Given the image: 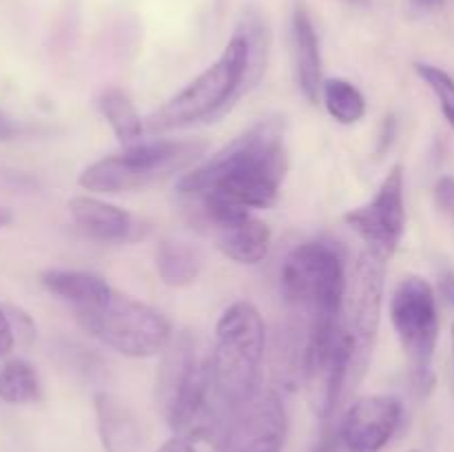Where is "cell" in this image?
Wrapping results in <instances>:
<instances>
[{"instance_id": "cell-1", "label": "cell", "mask_w": 454, "mask_h": 452, "mask_svg": "<svg viewBox=\"0 0 454 452\" xmlns=\"http://www.w3.org/2000/svg\"><path fill=\"white\" fill-rule=\"evenodd\" d=\"M288 171L282 118H266L231 140L177 180V191L198 202L266 208L278 199Z\"/></svg>"}, {"instance_id": "cell-2", "label": "cell", "mask_w": 454, "mask_h": 452, "mask_svg": "<svg viewBox=\"0 0 454 452\" xmlns=\"http://www.w3.org/2000/svg\"><path fill=\"white\" fill-rule=\"evenodd\" d=\"M269 49V31L264 20L255 13H247L224 51L211 66L191 80L149 120L151 133L173 131L198 122H213L235 105L244 91L260 80Z\"/></svg>"}, {"instance_id": "cell-3", "label": "cell", "mask_w": 454, "mask_h": 452, "mask_svg": "<svg viewBox=\"0 0 454 452\" xmlns=\"http://www.w3.org/2000/svg\"><path fill=\"white\" fill-rule=\"evenodd\" d=\"M162 355L155 394L171 430L191 443H217L231 410L217 394L211 355H200L195 337L186 331L173 335Z\"/></svg>"}, {"instance_id": "cell-4", "label": "cell", "mask_w": 454, "mask_h": 452, "mask_svg": "<svg viewBox=\"0 0 454 452\" xmlns=\"http://www.w3.org/2000/svg\"><path fill=\"white\" fill-rule=\"evenodd\" d=\"M346 288V255L333 239L300 244L284 260L282 295L288 323L301 335L341 322Z\"/></svg>"}, {"instance_id": "cell-5", "label": "cell", "mask_w": 454, "mask_h": 452, "mask_svg": "<svg viewBox=\"0 0 454 452\" xmlns=\"http://www.w3.org/2000/svg\"><path fill=\"white\" fill-rule=\"evenodd\" d=\"M266 326L251 301H235L220 315L211 350L213 381L231 415L262 390Z\"/></svg>"}, {"instance_id": "cell-6", "label": "cell", "mask_w": 454, "mask_h": 452, "mask_svg": "<svg viewBox=\"0 0 454 452\" xmlns=\"http://www.w3.org/2000/svg\"><path fill=\"white\" fill-rule=\"evenodd\" d=\"M74 313L89 335L124 357H155L176 335L167 315L115 288L100 304Z\"/></svg>"}, {"instance_id": "cell-7", "label": "cell", "mask_w": 454, "mask_h": 452, "mask_svg": "<svg viewBox=\"0 0 454 452\" xmlns=\"http://www.w3.org/2000/svg\"><path fill=\"white\" fill-rule=\"evenodd\" d=\"M207 142L151 140L124 146L122 153L106 155L80 173V186L93 193H127L145 189L204 155Z\"/></svg>"}, {"instance_id": "cell-8", "label": "cell", "mask_w": 454, "mask_h": 452, "mask_svg": "<svg viewBox=\"0 0 454 452\" xmlns=\"http://www.w3.org/2000/svg\"><path fill=\"white\" fill-rule=\"evenodd\" d=\"M390 322L406 353L412 386L426 397L434 384L433 357L439 339V310L437 295L424 277L411 275L399 282L390 300Z\"/></svg>"}, {"instance_id": "cell-9", "label": "cell", "mask_w": 454, "mask_h": 452, "mask_svg": "<svg viewBox=\"0 0 454 452\" xmlns=\"http://www.w3.org/2000/svg\"><path fill=\"white\" fill-rule=\"evenodd\" d=\"M386 266L388 260L364 248L348 277L344 310H341V323L350 341L348 390L357 388L372 357L377 332H380L381 304H384Z\"/></svg>"}, {"instance_id": "cell-10", "label": "cell", "mask_w": 454, "mask_h": 452, "mask_svg": "<svg viewBox=\"0 0 454 452\" xmlns=\"http://www.w3.org/2000/svg\"><path fill=\"white\" fill-rule=\"evenodd\" d=\"M350 341L344 323L317 328L309 335L301 362V384L319 419H331L348 390Z\"/></svg>"}, {"instance_id": "cell-11", "label": "cell", "mask_w": 454, "mask_h": 452, "mask_svg": "<svg viewBox=\"0 0 454 452\" xmlns=\"http://www.w3.org/2000/svg\"><path fill=\"white\" fill-rule=\"evenodd\" d=\"M344 222L364 239L368 251L390 260L406 230V199H403V167L395 164L381 182L371 202L350 208Z\"/></svg>"}, {"instance_id": "cell-12", "label": "cell", "mask_w": 454, "mask_h": 452, "mask_svg": "<svg viewBox=\"0 0 454 452\" xmlns=\"http://www.w3.org/2000/svg\"><path fill=\"white\" fill-rule=\"evenodd\" d=\"M286 408L278 390L262 388L231 415L217 452H282L286 441Z\"/></svg>"}, {"instance_id": "cell-13", "label": "cell", "mask_w": 454, "mask_h": 452, "mask_svg": "<svg viewBox=\"0 0 454 452\" xmlns=\"http://www.w3.org/2000/svg\"><path fill=\"white\" fill-rule=\"evenodd\" d=\"M200 217L211 229L215 246L238 264H260L270 248V229L247 208L220 202H198Z\"/></svg>"}, {"instance_id": "cell-14", "label": "cell", "mask_w": 454, "mask_h": 452, "mask_svg": "<svg viewBox=\"0 0 454 452\" xmlns=\"http://www.w3.org/2000/svg\"><path fill=\"white\" fill-rule=\"evenodd\" d=\"M403 406L390 394L355 401L340 425L346 452H380L402 425Z\"/></svg>"}, {"instance_id": "cell-15", "label": "cell", "mask_w": 454, "mask_h": 452, "mask_svg": "<svg viewBox=\"0 0 454 452\" xmlns=\"http://www.w3.org/2000/svg\"><path fill=\"white\" fill-rule=\"evenodd\" d=\"M69 213L78 229L98 242H127L136 233L131 213L93 195H75L69 199Z\"/></svg>"}, {"instance_id": "cell-16", "label": "cell", "mask_w": 454, "mask_h": 452, "mask_svg": "<svg viewBox=\"0 0 454 452\" xmlns=\"http://www.w3.org/2000/svg\"><path fill=\"white\" fill-rule=\"evenodd\" d=\"M293 56H295L297 87L309 102L322 97V51H319V35L315 31L310 13L306 7L297 4L293 12Z\"/></svg>"}, {"instance_id": "cell-17", "label": "cell", "mask_w": 454, "mask_h": 452, "mask_svg": "<svg viewBox=\"0 0 454 452\" xmlns=\"http://www.w3.org/2000/svg\"><path fill=\"white\" fill-rule=\"evenodd\" d=\"M98 434L105 452H142V428L131 408L111 393H96Z\"/></svg>"}, {"instance_id": "cell-18", "label": "cell", "mask_w": 454, "mask_h": 452, "mask_svg": "<svg viewBox=\"0 0 454 452\" xmlns=\"http://www.w3.org/2000/svg\"><path fill=\"white\" fill-rule=\"evenodd\" d=\"M207 264L202 246L184 238H167L158 244L155 251V269L168 286H189Z\"/></svg>"}, {"instance_id": "cell-19", "label": "cell", "mask_w": 454, "mask_h": 452, "mask_svg": "<svg viewBox=\"0 0 454 452\" xmlns=\"http://www.w3.org/2000/svg\"><path fill=\"white\" fill-rule=\"evenodd\" d=\"M40 282L51 295L74 306V310L91 308L111 292V286L100 275L87 273V270L51 269L40 275Z\"/></svg>"}, {"instance_id": "cell-20", "label": "cell", "mask_w": 454, "mask_h": 452, "mask_svg": "<svg viewBox=\"0 0 454 452\" xmlns=\"http://www.w3.org/2000/svg\"><path fill=\"white\" fill-rule=\"evenodd\" d=\"M98 109L105 115L109 127L114 129L120 144L133 146L137 144V142H142L145 122H142L140 113H137L131 97H129L122 89L106 87L105 91L98 96Z\"/></svg>"}, {"instance_id": "cell-21", "label": "cell", "mask_w": 454, "mask_h": 452, "mask_svg": "<svg viewBox=\"0 0 454 452\" xmlns=\"http://www.w3.org/2000/svg\"><path fill=\"white\" fill-rule=\"evenodd\" d=\"M43 397L38 372L25 359H9L0 368V399L4 403L22 406V403H35Z\"/></svg>"}, {"instance_id": "cell-22", "label": "cell", "mask_w": 454, "mask_h": 452, "mask_svg": "<svg viewBox=\"0 0 454 452\" xmlns=\"http://www.w3.org/2000/svg\"><path fill=\"white\" fill-rule=\"evenodd\" d=\"M322 97L326 111L333 120L340 124H355L366 115V97L355 87L353 82L344 78L324 80Z\"/></svg>"}, {"instance_id": "cell-23", "label": "cell", "mask_w": 454, "mask_h": 452, "mask_svg": "<svg viewBox=\"0 0 454 452\" xmlns=\"http://www.w3.org/2000/svg\"><path fill=\"white\" fill-rule=\"evenodd\" d=\"M415 71L419 74V78L433 89L439 105H442L443 115H446L448 122L454 127V78L452 75L448 74V71H443L442 66L428 65V62H415Z\"/></svg>"}, {"instance_id": "cell-24", "label": "cell", "mask_w": 454, "mask_h": 452, "mask_svg": "<svg viewBox=\"0 0 454 452\" xmlns=\"http://www.w3.org/2000/svg\"><path fill=\"white\" fill-rule=\"evenodd\" d=\"M434 199L446 213L454 215V177L443 175L434 186Z\"/></svg>"}, {"instance_id": "cell-25", "label": "cell", "mask_w": 454, "mask_h": 452, "mask_svg": "<svg viewBox=\"0 0 454 452\" xmlns=\"http://www.w3.org/2000/svg\"><path fill=\"white\" fill-rule=\"evenodd\" d=\"M13 344H16V331H13L9 315L0 308V357H7L13 350Z\"/></svg>"}, {"instance_id": "cell-26", "label": "cell", "mask_w": 454, "mask_h": 452, "mask_svg": "<svg viewBox=\"0 0 454 452\" xmlns=\"http://www.w3.org/2000/svg\"><path fill=\"white\" fill-rule=\"evenodd\" d=\"M313 452H346L340 430L337 428L324 430L322 437H319V441L315 443Z\"/></svg>"}, {"instance_id": "cell-27", "label": "cell", "mask_w": 454, "mask_h": 452, "mask_svg": "<svg viewBox=\"0 0 454 452\" xmlns=\"http://www.w3.org/2000/svg\"><path fill=\"white\" fill-rule=\"evenodd\" d=\"M439 292H442V297L448 301V304L454 306V273L452 270H446V273L442 275V279H439Z\"/></svg>"}, {"instance_id": "cell-28", "label": "cell", "mask_w": 454, "mask_h": 452, "mask_svg": "<svg viewBox=\"0 0 454 452\" xmlns=\"http://www.w3.org/2000/svg\"><path fill=\"white\" fill-rule=\"evenodd\" d=\"M158 452H195V448L189 439L173 437V439H168V441L164 443Z\"/></svg>"}, {"instance_id": "cell-29", "label": "cell", "mask_w": 454, "mask_h": 452, "mask_svg": "<svg viewBox=\"0 0 454 452\" xmlns=\"http://www.w3.org/2000/svg\"><path fill=\"white\" fill-rule=\"evenodd\" d=\"M18 136V124L13 120H9L7 115L0 111V142L13 140Z\"/></svg>"}, {"instance_id": "cell-30", "label": "cell", "mask_w": 454, "mask_h": 452, "mask_svg": "<svg viewBox=\"0 0 454 452\" xmlns=\"http://www.w3.org/2000/svg\"><path fill=\"white\" fill-rule=\"evenodd\" d=\"M412 3L421 9H439V7H443V3H446V0H412Z\"/></svg>"}, {"instance_id": "cell-31", "label": "cell", "mask_w": 454, "mask_h": 452, "mask_svg": "<svg viewBox=\"0 0 454 452\" xmlns=\"http://www.w3.org/2000/svg\"><path fill=\"white\" fill-rule=\"evenodd\" d=\"M12 220H13L12 211H7V208H0V229H4V226L12 224Z\"/></svg>"}, {"instance_id": "cell-32", "label": "cell", "mask_w": 454, "mask_h": 452, "mask_svg": "<svg viewBox=\"0 0 454 452\" xmlns=\"http://www.w3.org/2000/svg\"><path fill=\"white\" fill-rule=\"evenodd\" d=\"M452 348H454V323H452Z\"/></svg>"}, {"instance_id": "cell-33", "label": "cell", "mask_w": 454, "mask_h": 452, "mask_svg": "<svg viewBox=\"0 0 454 452\" xmlns=\"http://www.w3.org/2000/svg\"><path fill=\"white\" fill-rule=\"evenodd\" d=\"M357 3H366V0H357Z\"/></svg>"}]
</instances>
